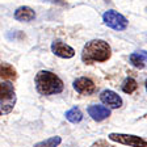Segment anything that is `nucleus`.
<instances>
[{
    "mask_svg": "<svg viewBox=\"0 0 147 147\" xmlns=\"http://www.w3.org/2000/svg\"><path fill=\"white\" fill-rule=\"evenodd\" d=\"M144 87H146V91H147V79H146V82H144Z\"/></svg>",
    "mask_w": 147,
    "mask_h": 147,
    "instance_id": "17",
    "label": "nucleus"
},
{
    "mask_svg": "<svg viewBox=\"0 0 147 147\" xmlns=\"http://www.w3.org/2000/svg\"><path fill=\"white\" fill-rule=\"evenodd\" d=\"M64 116H66V119H67L68 122H71V123H79L80 121L83 119V112L80 110V108L72 107L71 109H68L67 112L64 113Z\"/></svg>",
    "mask_w": 147,
    "mask_h": 147,
    "instance_id": "13",
    "label": "nucleus"
},
{
    "mask_svg": "<svg viewBox=\"0 0 147 147\" xmlns=\"http://www.w3.org/2000/svg\"><path fill=\"white\" fill-rule=\"evenodd\" d=\"M0 75H1V79L4 80H16L17 79V71L13 67L12 64L3 62L1 66H0Z\"/></svg>",
    "mask_w": 147,
    "mask_h": 147,
    "instance_id": "12",
    "label": "nucleus"
},
{
    "mask_svg": "<svg viewBox=\"0 0 147 147\" xmlns=\"http://www.w3.org/2000/svg\"><path fill=\"white\" fill-rule=\"evenodd\" d=\"M102 21L107 25L108 28L113 29V30L117 32H122L125 30L129 25L127 18L123 15H121L119 12L114 11V9H109L102 15Z\"/></svg>",
    "mask_w": 147,
    "mask_h": 147,
    "instance_id": "4",
    "label": "nucleus"
},
{
    "mask_svg": "<svg viewBox=\"0 0 147 147\" xmlns=\"http://www.w3.org/2000/svg\"><path fill=\"white\" fill-rule=\"evenodd\" d=\"M100 100L101 102L108 107L109 109H118V108L122 107L123 101H122V97L116 93L112 89H104V91L100 93Z\"/></svg>",
    "mask_w": 147,
    "mask_h": 147,
    "instance_id": "7",
    "label": "nucleus"
},
{
    "mask_svg": "<svg viewBox=\"0 0 147 147\" xmlns=\"http://www.w3.org/2000/svg\"><path fill=\"white\" fill-rule=\"evenodd\" d=\"M110 141L129 147H147V141L142 137L134 134H123V133H110L108 135Z\"/></svg>",
    "mask_w": 147,
    "mask_h": 147,
    "instance_id": "5",
    "label": "nucleus"
},
{
    "mask_svg": "<svg viewBox=\"0 0 147 147\" xmlns=\"http://www.w3.org/2000/svg\"><path fill=\"white\" fill-rule=\"evenodd\" d=\"M112 57V49L104 40H92L87 42L82 51V61L86 64L107 62Z\"/></svg>",
    "mask_w": 147,
    "mask_h": 147,
    "instance_id": "1",
    "label": "nucleus"
},
{
    "mask_svg": "<svg viewBox=\"0 0 147 147\" xmlns=\"http://www.w3.org/2000/svg\"><path fill=\"white\" fill-rule=\"evenodd\" d=\"M87 112L91 116V118L97 122L104 121L110 116V109L105 105H89L87 108Z\"/></svg>",
    "mask_w": 147,
    "mask_h": 147,
    "instance_id": "9",
    "label": "nucleus"
},
{
    "mask_svg": "<svg viewBox=\"0 0 147 147\" xmlns=\"http://www.w3.org/2000/svg\"><path fill=\"white\" fill-rule=\"evenodd\" d=\"M74 89L83 96H91L96 92V84L92 82L89 78L82 76L74 80L72 83Z\"/></svg>",
    "mask_w": 147,
    "mask_h": 147,
    "instance_id": "6",
    "label": "nucleus"
},
{
    "mask_svg": "<svg viewBox=\"0 0 147 147\" xmlns=\"http://www.w3.org/2000/svg\"><path fill=\"white\" fill-rule=\"evenodd\" d=\"M129 62L133 67L135 68H146L147 67V51L144 50H139V51H135L133 54H130L129 57Z\"/></svg>",
    "mask_w": 147,
    "mask_h": 147,
    "instance_id": "11",
    "label": "nucleus"
},
{
    "mask_svg": "<svg viewBox=\"0 0 147 147\" xmlns=\"http://www.w3.org/2000/svg\"><path fill=\"white\" fill-rule=\"evenodd\" d=\"M121 88H122V91L125 92V93L130 95V93H133V92L137 91L138 83L135 82V79H133V78H126V79L122 82V86H121Z\"/></svg>",
    "mask_w": 147,
    "mask_h": 147,
    "instance_id": "15",
    "label": "nucleus"
},
{
    "mask_svg": "<svg viewBox=\"0 0 147 147\" xmlns=\"http://www.w3.org/2000/svg\"><path fill=\"white\" fill-rule=\"evenodd\" d=\"M34 83H36L37 92L42 96L58 95L64 89V84L61 78L47 70H42L40 72H37L36 78H34Z\"/></svg>",
    "mask_w": 147,
    "mask_h": 147,
    "instance_id": "2",
    "label": "nucleus"
},
{
    "mask_svg": "<svg viewBox=\"0 0 147 147\" xmlns=\"http://www.w3.org/2000/svg\"><path fill=\"white\" fill-rule=\"evenodd\" d=\"M13 17H15V20H17V21L29 22V21H33L34 18H36V12H34L30 7L22 5V7H18L15 11Z\"/></svg>",
    "mask_w": 147,
    "mask_h": 147,
    "instance_id": "10",
    "label": "nucleus"
},
{
    "mask_svg": "<svg viewBox=\"0 0 147 147\" xmlns=\"http://www.w3.org/2000/svg\"><path fill=\"white\" fill-rule=\"evenodd\" d=\"M62 143V138L55 135V137H50L45 141H41L38 143H36L33 147H58Z\"/></svg>",
    "mask_w": 147,
    "mask_h": 147,
    "instance_id": "14",
    "label": "nucleus"
},
{
    "mask_svg": "<svg viewBox=\"0 0 147 147\" xmlns=\"http://www.w3.org/2000/svg\"><path fill=\"white\" fill-rule=\"evenodd\" d=\"M91 147H113V146L109 144L107 141H104V139H98V141H96Z\"/></svg>",
    "mask_w": 147,
    "mask_h": 147,
    "instance_id": "16",
    "label": "nucleus"
},
{
    "mask_svg": "<svg viewBox=\"0 0 147 147\" xmlns=\"http://www.w3.org/2000/svg\"><path fill=\"white\" fill-rule=\"evenodd\" d=\"M51 53L63 59H70L75 55V50L61 40H55L51 42Z\"/></svg>",
    "mask_w": 147,
    "mask_h": 147,
    "instance_id": "8",
    "label": "nucleus"
},
{
    "mask_svg": "<svg viewBox=\"0 0 147 147\" xmlns=\"http://www.w3.org/2000/svg\"><path fill=\"white\" fill-rule=\"evenodd\" d=\"M16 91L12 83L3 82L0 84V112L1 116L9 114L16 105Z\"/></svg>",
    "mask_w": 147,
    "mask_h": 147,
    "instance_id": "3",
    "label": "nucleus"
}]
</instances>
